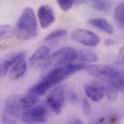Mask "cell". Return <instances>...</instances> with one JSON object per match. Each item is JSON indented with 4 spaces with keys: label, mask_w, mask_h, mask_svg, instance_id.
<instances>
[{
    "label": "cell",
    "mask_w": 124,
    "mask_h": 124,
    "mask_svg": "<svg viewBox=\"0 0 124 124\" xmlns=\"http://www.w3.org/2000/svg\"><path fill=\"white\" fill-rule=\"evenodd\" d=\"M85 66L77 63H70L54 68L29 90L28 93L39 98L45 95L53 86L62 82L70 75L85 69Z\"/></svg>",
    "instance_id": "6da1fadb"
},
{
    "label": "cell",
    "mask_w": 124,
    "mask_h": 124,
    "mask_svg": "<svg viewBox=\"0 0 124 124\" xmlns=\"http://www.w3.org/2000/svg\"><path fill=\"white\" fill-rule=\"evenodd\" d=\"M88 73L100 78L107 84L113 85L121 91L124 90V75L114 67L102 64L92 65L86 67Z\"/></svg>",
    "instance_id": "7a4b0ae2"
},
{
    "label": "cell",
    "mask_w": 124,
    "mask_h": 124,
    "mask_svg": "<svg viewBox=\"0 0 124 124\" xmlns=\"http://www.w3.org/2000/svg\"><path fill=\"white\" fill-rule=\"evenodd\" d=\"M15 34L21 40H30L38 35L37 22L33 10L30 7L23 11L15 29Z\"/></svg>",
    "instance_id": "3957f363"
},
{
    "label": "cell",
    "mask_w": 124,
    "mask_h": 124,
    "mask_svg": "<svg viewBox=\"0 0 124 124\" xmlns=\"http://www.w3.org/2000/svg\"><path fill=\"white\" fill-rule=\"evenodd\" d=\"M38 99V98L28 93L11 95L5 101V114L10 116L19 118L21 117V111L32 107L37 102Z\"/></svg>",
    "instance_id": "277c9868"
},
{
    "label": "cell",
    "mask_w": 124,
    "mask_h": 124,
    "mask_svg": "<svg viewBox=\"0 0 124 124\" xmlns=\"http://www.w3.org/2000/svg\"><path fill=\"white\" fill-rule=\"evenodd\" d=\"M76 48L70 46L63 47L55 51L51 56V62L54 68L72 63L77 60Z\"/></svg>",
    "instance_id": "5b68a950"
},
{
    "label": "cell",
    "mask_w": 124,
    "mask_h": 124,
    "mask_svg": "<svg viewBox=\"0 0 124 124\" xmlns=\"http://www.w3.org/2000/svg\"><path fill=\"white\" fill-rule=\"evenodd\" d=\"M31 67L36 70L46 69L51 64V56L49 48L45 46L39 47L29 60Z\"/></svg>",
    "instance_id": "8992f818"
},
{
    "label": "cell",
    "mask_w": 124,
    "mask_h": 124,
    "mask_svg": "<svg viewBox=\"0 0 124 124\" xmlns=\"http://www.w3.org/2000/svg\"><path fill=\"white\" fill-rule=\"evenodd\" d=\"M48 113L46 108L42 105L31 107L26 110L21 116L23 122L26 124H38L47 121Z\"/></svg>",
    "instance_id": "52a82bcc"
},
{
    "label": "cell",
    "mask_w": 124,
    "mask_h": 124,
    "mask_svg": "<svg viewBox=\"0 0 124 124\" xmlns=\"http://www.w3.org/2000/svg\"><path fill=\"white\" fill-rule=\"evenodd\" d=\"M71 38L77 43L89 47H95L101 42L98 35L85 29L74 30L71 34Z\"/></svg>",
    "instance_id": "ba28073f"
},
{
    "label": "cell",
    "mask_w": 124,
    "mask_h": 124,
    "mask_svg": "<svg viewBox=\"0 0 124 124\" xmlns=\"http://www.w3.org/2000/svg\"><path fill=\"white\" fill-rule=\"evenodd\" d=\"M65 101V90L62 85H59L53 89L48 95L46 101L48 106L57 114L62 110Z\"/></svg>",
    "instance_id": "9c48e42d"
},
{
    "label": "cell",
    "mask_w": 124,
    "mask_h": 124,
    "mask_svg": "<svg viewBox=\"0 0 124 124\" xmlns=\"http://www.w3.org/2000/svg\"><path fill=\"white\" fill-rule=\"evenodd\" d=\"M84 91L92 101L98 102L104 95L105 86L99 82L93 81L85 85Z\"/></svg>",
    "instance_id": "30bf717a"
},
{
    "label": "cell",
    "mask_w": 124,
    "mask_h": 124,
    "mask_svg": "<svg viewBox=\"0 0 124 124\" xmlns=\"http://www.w3.org/2000/svg\"><path fill=\"white\" fill-rule=\"evenodd\" d=\"M38 16L43 29L49 27L55 21V15L51 7L47 4L42 5L39 9Z\"/></svg>",
    "instance_id": "8fae6325"
},
{
    "label": "cell",
    "mask_w": 124,
    "mask_h": 124,
    "mask_svg": "<svg viewBox=\"0 0 124 124\" xmlns=\"http://www.w3.org/2000/svg\"><path fill=\"white\" fill-rule=\"evenodd\" d=\"M26 51H20L9 55L0 62V77L5 76L9 69L20 58L25 56Z\"/></svg>",
    "instance_id": "7c38bea8"
},
{
    "label": "cell",
    "mask_w": 124,
    "mask_h": 124,
    "mask_svg": "<svg viewBox=\"0 0 124 124\" xmlns=\"http://www.w3.org/2000/svg\"><path fill=\"white\" fill-rule=\"evenodd\" d=\"M25 57H22L18 59L11 67L9 73V77L11 80H17L21 77L25 73L27 64Z\"/></svg>",
    "instance_id": "4fadbf2b"
},
{
    "label": "cell",
    "mask_w": 124,
    "mask_h": 124,
    "mask_svg": "<svg viewBox=\"0 0 124 124\" xmlns=\"http://www.w3.org/2000/svg\"><path fill=\"white\" fill-rule=\"evenodd\" d=\"M88 23L107 34H112L114 32V28L111 24L106 19L101 17L95 18L88 21Z\"/></svg>",
    "instance_id": "5bb4252c"
},
{
    "label": "cell",
    "mask_w": 124,
    "mask_h": 124,
    "mask_svg": "<svg viewBox=\"0 0 124 124\" xmlns=\"http://www.w3.org/2000/svg\"><path fill=\"white\" fill-rule=\"evenodd\" d=\"M77 50V60L85 62H98L99 57L95 53L86 49H78Z\"/></svg>",
    "instance_id": "9a60e30c"
},
{
    "label": "cell",
    "mask_w": 124,
    "mask_h": 124,
    "mask_svg": "<svg viewBox=\"0 0 124 124\" xmlns=\"http://www.w3.org/2000/svg\"><path fill=\"white\" fill-rule=\"evenodd\" d=\"M124 3L122 2L117 6L114 12L115 19L122 29L124 28Z\"/></svg>",
    "instance_id": "2e32d148"
},
{
    "label": "cell",
    "mask_w": 124,
    "mask_h": 124,
    "mask_svg": "<svg viewBox=\"0 0 124 124\" xmlns=\"http://www.w3.org/2000/svg\"><path fill=\"white\" fill-rule=\"evenodd\" d=\"M91 4L94 8L101 12H108L111 8V3L108 0H92Z\"/></svg>",
    "instance_id": "e0dca14e"
},
{
    "label": "cell",
    "mask_w": 124,
    "mask_h": 124,
    "mask_svg": "<svg viewBox=\"0 0 124 124\" xmlns=\"http://www.w3.org/2000/svg\"><path fill=\"white\" fill-rule=\"evenodd\" d=\"M119 89L115 86L107 84L105 86V93H106V96L111 102H114L116 101L118 95Z\"/></svg>",
    "instance_id": "ac0fdd59"
},
{
    "label": "cell",
    "mask_w": 124,
    "mask_h": 124,
    "mask_svg": "<svg viewBox=\"0 0 124 124\" xmlns=\"http://www.w3.org/2000/svg\"><path fill=\"white\" fill-rule=\"evenodd\" d=\"M15 33V29L11 25H0V42L11 37Z\"/></svg>",
    "instance_id": "d6986e66"
},
{
    "label": "cell",
    "mask_w": 124,
    "mask_h": 124,
    "mask_svg": "<svg viewBox=\"0 0 124 124\" xmlns=\"http://www.w3.org/2000/svg\"><path fill=\"white\" fill-rule=\"evenodd\" d=\"M67 33V31L63 29H60L56 30L54 31H53L51 33H50L46 37L45 40L46 41L53 40L56 38H60L65 35Z\"/></svg>",
    "instance_id": "ffe728a7"
},
{
    "label": "cell",
    "mask_w": 124,
    "mask_h": 124,
    "mask_svg": "<svg viewBox=\"0 0 124 124\" xmlns=\"http://www.w3.org/2000/svg\"><path fill=\"white\" fill-rule=\"evenodd\" d=\"M57 2L61 8L66 12L70 9L74 3L73 0H58Z\"/></svg>",
    "instance_id": "44dd1931"
},
{
    "label": "cell",
    "mask_w": 124,
    "mask_h": 124,
    "mask_svg": "<svg viewBox=\"0 0 124 124\" xmlns=\"http://www.w3.org/2000/svg\"><path fill=\"white\" fill-rule=\"evenodd\" d=\"M82 108L83 113L85 116L89 114L91 111V107L89 102L86 98H84L83 100Z\"/></svg>",
    "instance_id": "7402d4cb"
},
{
    "label": "cell",
    "mask_w": 124,
    "mask_h": 124,
    "mask_svg": "<svg viewBox=\"0 0 124 124\" xmlns=\"http://www.w3.org/2000/svg\"><path fill=\"white\" fill-rule=\"evenodd\" d=\"M1 122L2 124H17L12 118L5 114L1 116Z\"/></svg>",
    "instance_id": "603a6c76"
},
{
    "label": "cell",
    "mask_w": 124,
    "mask_h": 124,
    "mask_svg": "<svg viewBox=\"0 0 124 124\" xmlns=\"http://www.w3.org/2000/svg\"><path fill=\"white\" fill-rule=\"evenodd\" d=\"M69 97L70 101L73 103L77 102L79 99L77 94L72 91H71L69 92Z\"/></svg>",
    "instance_id": "cb8c5ba5"
},
{
    "label": "cell",
    "mask_w": 124,
    "mask_h": 124,
    "mask_svg": "<svg viewBox=\"0 0 124 124\" xmlns=\"http://www.w3.org/2000/svg\"><path fill=\"white\" fill-rule=\"evenodd\" d=\"M118 62L120 64L124 63V47H122L119 51L118 57Z\"/></svg>",
    "instance_id": "d4e9b609"
},
{
    "label": "cell",
    "mask_w": 124,
    "mask_h": 124,
    "mask_svg": "<svg viewBox=\"0 0 124 124\" xmlns=\"http://www.w3.org/2000/svg\"><path fill=\"white\" fill-rule=\"evenodd\" d=\"M116 44V41L110 38L106 39L104 42V44L106 46H112L115 45Z\"/></svg>",
    "instance_id": "484cf974"
},
{
    "label": "cell",
    "mask_w": 124,
    "mask_h": 124,
    "mask_svg": "<svg viewBox=\"0 0 124 124\" xmlns=\"http://www.w3.org/2000/svg\"><path fill=\"white\" fill-rule=\"evenodd\" d=\"M69 124H84V123L81 119L77 118L72 120Z\"/></svg>",
    "instance_id": "4316f807"
},
{
    "label": "cell",
    "mask_w": 124,
    "mask_h": 124,
    "mask_svg": "<svg viewBox=\"0 0 124 124\" xmlns=\"http://www.w3.org/2000/svg\"><path fill=\"white\" fill-rule=\"evenodd\" d=\"M94 124H107L105 122V121H104V120H100L99 121H98V122H96Z\"/></svg>",
    "instance_id": "83f0119b"
}]
</instances>
